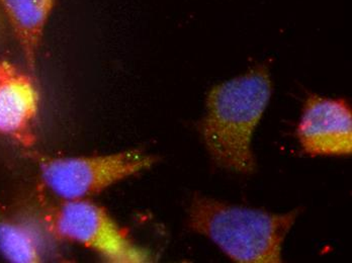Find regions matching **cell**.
Wrapping results in <instances>:
<instances>
[{
  "mask_svg": "<svg viewBox=\"0 0 352 263\" xmlns=\"http://www.w3.org/2000/svg\"><path fill=\"white\" fill-rule=\"evenodd\" d=\"M41 181L60 201L90 200L107 188L150 170L155 156L140 149L98 155L48 156L34 153Z\"/></svg>",
  "mask_w": 352,
  "mask_h": 263,
  "instance_id": "obj_3",
  "label": "cell"
},
{
  "mask_svg": "<svg viewBox=\"0 0 352 263\" xmlns=\"http://www.w3.org/2000/svg\"><path fill=\"white\" fill-rule=\"evenodd\" d=\"M10 32V25H8V21H6V16H4L3 12L0 8V51L2 50L6 41H8Z\"/></svg>",
  "mask_w": 352,
  "mask_h": 263,
  "instance_id": "obj_9",
  "label": "cell"
},
{
  "mask_svg": "<svg viewBox=\"0 0 352 263\" xmlns=\"http://www.w3.org/2000/svg\"><path fill=\"white\" fill-rule=\"evenodd\" d=\"M54 238L82 246L109 263H145L150 250L132 240L104 207L90 200L61 201L46 214Z\"/></svg>",
  "mask_w": 352,
  "mask_h": 263,
  "instance_id": "obj_4",
  "label": "cell"
},
{
  "mask_svg": "<svg viewBox=\"0 0 352 263\" xmlns=\"http://www.w3.org/2000/svg\"><path fill=\"white\" fill-rule=\"evenodd\" d=\"M57 0H0V8L23 53L28 71L36 77L38 52Z\"/></svg>",
  "mask_w": 352,
  "mask_h": 263,
  "instance_id": "obj_8",
  "label": "cell"
},
{
  "mask_svg": "<svg viewBox=\"0 0 352 263\" xmlns=\"http://www.w3.org/2000/svg\"><path fill=\"white\" fill-rule=\"evenodd\" d=\"M41 95L36 77L0 60V138L25 148L36 142Z\"/></svg>",
  "mask_w": 352,
  "mask_h": 263,
  "instance_id": "obj_6",
  "label": "cell"
},
{
  "mask_svg": "<svg viewBox=\"0 0 352 263\" xmlns=\"http://www.w3.org/2000/svg\"><path fill=\"white\" fill-rule=\"evenodd\" d=\"M307 155L349 156L352 153V112L349 100L309 93L297 127Z\"/></svg>",
  "mask_w": 352,
  "mask_h": 263,
  "instance_id": "obj_5",
  "label": "cell"
},
{
  "mask_svg": "<svg viewBox=\"0 0 352 263\" xmlns=\"http://www.w3.org/2000/svg\"><path fill=\"white\" fill-rule=\"evenodd\" d=\"M51 237L46 214L23 206L0 211V255L6 262H46Z\"/></svg>",
  "mask_w": 352,
  "mask_h": 263,
  "instance_id": "obj_7",
  "label": "cell"
},
{
  "mask_svg": "<svg viewBox=\"0 0 352 263\" xmlns=\"http://www.w3.org/2000/svg\"><path fill=\"white\" fill-rule=\"evenodd\" d=\"M299 214V209L270 213L195 194L188 211V226L233 262L280 263L285 237Z\"/></svg>",
  "mask_w": 352,
  "mask_h": 263,
  "instance_id": "obj_2",
  "label": "cell"
},
{
  "mask_svg": "<svg viewBox=\"0 0 352 263\" xmlns=\"http://www.w3.org/2000/svg\"><path fill=\"white\" fill-rule=\"evenodd\" d=\"M272 94L270 69L263 64L212 87L207 113L199 130L212 161L219 168L252 174L257 170L252 138Z\"/></svg>",
  "mask_w": 352,
  "mask_h": 263,
  "instance_id": "obj_1",
  "label": "cell"
}]
</instances>
